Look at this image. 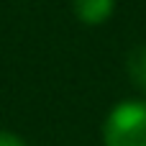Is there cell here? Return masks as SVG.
<instances>
[{"mask_svg":"<svg viewBox=\"0 0 146 146\" xmlns=\"http://www.w3.org/2000/svg\"><path fill=\"white\" fill-rule=\"evenodd\" d=\"M126 72H128V77L133 80L136 87L146 90V44L133 46L126 54Z\"/></svg>","mask_w":146,"mask_h":146,"instance_id":"3","label":"cell"},{"mask_svg":"<svg viewBox=\"0 0 146 146\" xmlns=\"http://www.w3.org/2000/svg\"><path fill=\"white\" fill-rule=\"evenodd\" d=\"M0 146H26V141L18 133H13V131H3L0 128Z\"/></svg>","mask_w":146,"mask_h":146,"instance_id":"4","label":"cell"},{"mask_svg":"<svg viewBox=\"0 0 146 146\" xmlns=\"http://www.w3.org/2000/svg\"><path fill=\"white\" fill-rule=\"evenodd\" d=\"M72 10H74V15L82 23L100 26V23H105L113 15L115 0H72Z\"/></svg>","mask_w":146,"mask_h":146,"instance_id":"2","label":"cell"},{"mask_svg":"<svg viewBox=\"0 0 146 146\" xmlns=\"http://www.w3.org/2000/svg\"><path fill=\"white\" fill-rule=\"evenodd\" d=\"M105 146H146V103H118L103 123Z\"/></svg>","mask_w":146,"mask_h":146,"instance_id":"1","label":"cell"}]
</instances>
